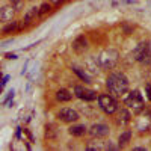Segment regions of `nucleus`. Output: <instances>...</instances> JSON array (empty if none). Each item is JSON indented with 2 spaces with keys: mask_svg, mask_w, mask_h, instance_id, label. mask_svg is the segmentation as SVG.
Masks as SVG:
<instances>
[{
  "mask_svg": "<svg viewBox=\"0 0 151 151\" xmlns=\"http://www.w3.org/2000/svg\"><path fill=\"white\" fill-rule=\"evenodd\" d=\"M106 86H107L110 95L121 97L129 91L130 83H129V79L122 73H112L106 80Z\"/></svg>",
  "mask_w": 151,
  "mask_h": 151,
  "instance_id": "obj_1",
  "label": "nucleus"
},
{
  "mask_svg": "<svg viewBox=\"0 0 151 151\" xmlns=\"http://www.w3.org/2000/svg\"><path fill=\"white\" fill-rule=\"evenodd\" d=\"M118 59H119V53L115 48H106L98 53V56L95 58V62L101 70H112L118 64Z\"/></svg>",
  "mask_w": 151,
  "mask_h": 151,
  "instance_id": "obj_2",
  "label": "nucleus"
},
{
  "mask_svg": "<svg viewBox=\"0 0 151 151\" xmlns=\"http://www.w3.org/2000/svg\"><path fill=\"white\" fill-rule=\"evenodd\" d=\"M98 106L103 112H106L107 115H112L118 110V101L115 100V97L110 94H101L98 95Z\"/></svg>",
  "mask_w": 151,
  "mask_h": 151,
  "instance_id": "obj_3",
  "label": "nucleus"
},
{
  "mask_svg": "<svg viewBox=\"0 0 151 151\" xmlns=\"http://www.w3.org/2000/svg\"><path fill=\"white\" fill-rule=\"evenodd\" d=\"M124 104L129 109H132L133 112L139 113L144 109V97L139 91H132L127 97L124 98Z\"/></svg>",
  "mask_w": 151,
  "mask_h": 151,
  "instance_id": "obj_4",
  "label": "nucleus"
},
{
  "mask_svg": "<svg viewBox=\"0 0 151 151\" xmlns=\"http://www.w3.org/2000/svg\"><path fill=\"white\" fill-rule=\"evenodd\" d=\"M74 95L80 100H85V101H94V100L98 98L97 91L89 89V88H85V86H76L74 88Z\"/></svg>",
  "mask_w": 151,
  "mask_h": 151,
  "instance_id": "obj_5",
  "label": "nucleus"
},
{
  "mask_svg": "<svg viewBox=\"0 0 151 151\" xmlns=\"http://www.w3.org/2000/svg\"><path fill=\"white\" fill-rule=\"evenodd\" d=\"M58 118H59L62 122L71 124V122L79 121L80 115H79V113L76 112L74 109H71V107H64V109H60V110L58 112Z\"/></svg>",
  "mask_w": 151,
  "mask_h": 151,
  "instance_id": "obj_6",
  "label": "nucleus"
},
{
  "mask_svg": "<svg viewBox=\"0 0 151 151\" xmlns=\"http://www.w3.org/2000/svg\"><path fill=\"white\" fill-rule=\"evenodd\" d=\"M109 125H106V124H94L92 127L89 129V134L92 136V137H106L107 134H109Z\"/></svg>",
  "mask_w": 151,
  "mask_h": 151,
  "instance_id": "obj_7",
  "label": "nucleus"
},
{
  "mask_svg": "<svg viewBox=\"0 0 151 151\" xmlns=\"http://www.w3.org/2000/svg\"><path fill=\"white\" fill-rule=\"evenodd\" d=\"M73 50H74V53H77V55H83L88 50V40L83 35H79L73 41Z\"/></svg>",
  "mask_w": 151,
  "mask_h": 151,
  "instance_id": "obj_8",
  "label": "nucleus"
},
{
  "mask_svg": "<svg viewBox=\"0 0 151 151\" xmlns=\"http://www.w3.org/2000/svg\"><path fill=\"white\" fill-rule=\"evenodd\" d=\"M15 15V9L11 5H5L0 8V23H9Z\"/></svg>",
  "mask_w": 151,
  "mask_h": 151,
  "instance_id": "obj_9",
  "label": "nucleus"
},
{
  "mask_svg": "<svg viewBox=\"0 0 151 151\" xmlns=\"http://www.w3.org/2000/svg\"><path fill=\"white\" fill-rule=\"evenodd\" d=\"M150 44L148 42H142V44H139L136 48H134V52H133V58L137 60V62H141L144 58H145V55L150 52Z\"/></svg>",
  "mask_w": 151,
  "mask_h": 151,
  "instance_id": "obj_10",
  "label": "nucleus"
},
{
  "mask_svg": "<svg viewBox=\"0 0 151 151\" xmlns=\"http://www.w3.org/2000/svg\"><path fill=\"white\" fill-rule=\"evenodd\" d=\"M40 15V8H36V6H32L30 9L26 11V14H24V24H29L32 23L33 20H36V17Z\"/></svg>",
  "mask_w": 151,
  "mask_h": 151,
  "instance_id": "obj_11",
  "label": "nucleus"
},
{
  "mask_svg": "<svg viewBox=\"0 0 151 151\" xmlns=\"http://www.w3.org/2000/svg\"><path fill=\"white\" fill-rule=\"evenodd\" d=\"M86 127H85V124H73L71 127L68 129V132H70V134L71 136H83L85 133H86Z\"/></svg>",
  "mask_w": 151,
  "mask_h": 151,
  "instance_id": "obj_12",
  "label": "nucleus"
},
{
  "mask_svg": "<svg viewBox=\"0 0 151 151\" xmlns=\"http://www.w3.org/2000/svg\"><path fill=\"white\" fill-rule=\"evenodd\" d=\"M71 98H73V94L68 89H65V88H62V89H59L56 92V100H58V101H60V103L71 101Z\"/></svg>",
  "mask_w": 151,
  "mask_h": 151,
  "instance_id": "obj_13",
  "label": "nucleus"
},
{
  "mask_svg": "<svg viewBox=\"0 0 151 151\" xmlns=\"http://www.w3.org/2000/svg\"><path fill=\"white\" fill-rule=\"evenodd\" d=\"M130 118H132L130 112H129L127 109H121V110L118 112V118H116V122H118V124H121V125H124V124L130 122Z\"/></svg>",
  "mask_w": 151,
  "mask_h": 151,
  "instance_id": "obj_14",
  "label": "nucleus"
},
{
  "mask_svg": "<svg viewBox=\"0 0 151 151\" xmlns=\"http://www.w3.org/2000/svg\"><path fill=\"white\" fill-rule=\"evenodd\" d=\"M130 139H132V132H122L121 134H119V137H118V144H119V147H125L129 142H130Z\"/></svg>",
  "mask_w": 151,
  "mask_h": 151,
  "instance_id": "obj_15",
  "label": "nucleus"
},
{
  "mask_svg": "<svg viewBox=\"0 0 151 151\" xmlns=\"http://www.w3.org/2000/svg\"><path fill=\"white\" fill-rule=\"evenodd\" d=\"M18 27V23L17 21H9L8 26L3 27V33H12V32H15Z\"/></svg>",
  "mask_w": 151,
  "mask_h": 151,
  "instance_id": "obj_16",
  "label": "nucleus"
},
{
  "mask_svg": "<svg viewBox=\"0 0 151 151\" xmlns=\"http://www.w3.org/2000/svg\"><path fill=\"white\" fill-rule=\"evenodd\" d=\"M11 6L15 11H20L24 6V0H11Z\"/></svg>",
  "mask_w": 151,
  "mask_h": 151,
  "instance_id": "obj_17",
  "label": "nucleus"
},
{
  "mask_svg": "<svg viewBox=\"0 0 151 151\" xmlns=\"http://www.w3.org/2000/svg\"><path fill=\"white\" fill-rule=\"evenodd\" d=\"M74 70V73H77L79 76H80V77L83 79V80H86V82H91V79H89V76H88V74H85V73H82L79 68H73Z\"/></svg>",
  "mask_w": 151,
  "mask_h": 151,
  "instance_id": "obj_18",
  "label": "nucleus"
},
{
  "mask_svg": "<svg viewBox=\"0 0 151 151\" xmlns=\"http://www.w3.org/2000/svg\"><path fill=\"white\" fill-rule=\"evenodd\" d=\"M50 9H52V8H50L48 3H42V5L40 6V14H41V15H42V14H47Z\"/></svg>",
  "mask_w": 151,
  "mask_h": 151,
  "instance_id": "obj_19",
  "label": "nucleus"
},
{
  "mask_svg": "<svg viewBox=\"0 0 151 151\" xmlns=\"http://www.w3.org/2000/svg\"><path fill=\"white\" fill-rule=\"evenodd\" d=\"M104 147L101 144H88L86 145V150H103Z\"/></svg>",
  "mask_w": 151,
  "mask_h": 151,
  "instance_id": "obj_20",
  "label": "nucleus"
},
{
  "mask_svg": "<svg viewBox=\"0 0 151 151\" xmlns=\"http://www.w3.org/2000/svg\"><path fill=\"white\" fill-rule=\"evenodd\" d=\"M145 89H147V95H148V100L151 101V82L145 86Z\"/></svg>",
  "mask_w": 151,
  "mask_h": 151,
  "instance_id": "obj_21",
  "label": "nucleus"
},
{
  "mask_svg": "<svg viewBox=\"0 0 151 151\" xmlns=\"http://www.w3.org/2000/svg\"><path fill=\"white\" fill-rule=\"evenodd\" d=\"M15 58H17L15 55H8V59H15Z\"/></svg>",
  "mask_w": 151,
  "mask_h": 151,
  "instance_id": "obj_22",
  "label": "nucleus"
},
{
  "mask_svg": "<svg viewBox=\"0 0 151 151\" xmlns=\"http://www.w3.org/2000/svg\"><path fill=\"white\" fill-rule=\"evenodd\" d=\"M52 2H53V3H56V5H58V3H60V2H64V0H52Z\"/></svg>",
  "mask_w": 151,
  "mask_h": 151,
  "instance_id": "obj_23",
  "label": "nucleus"
},
{
  "mask_svg": "<svg viewBox=\"0 0 151 151\" xmlns=\"http://www.w3.org/2000/svg\"><path fill=\"white\" fill-rule=\"evenodd\" d=\"M136 151H145V148H141V147H137V148H134Z\"/></svg>",
  "mask_w": 151,
  "mask_h": 151,
  "instance_id": "obj_24",
  "label": "nucleus"
}]
</instances>
